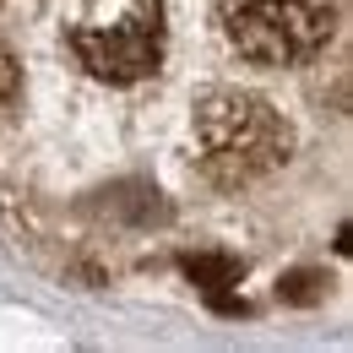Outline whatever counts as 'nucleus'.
Masks as SVG:
<instances>
[{
  "mask_svg": "<svg viewBox=\"0 0 353 353\" xmlns=\"http://www.w3.org/2000/svg\"><path fill=\"white\" fill-rule=\"evenodd\" d=\"M218 33L245 65H305L337 33V0H218Z\"/></svg>",
  "mask_w": 353,
  "mask_h": 353,
  "instance_id": "7ed1b4c3",
  "label": "nucleus"
},
{
  "mask_svg": "<svg viewBox=\"0 0 353 353\" xmlns=\"http://www.w3.org/2000/svg\"><path fill=\"white\" fill-rule=\"evenodd\" d=\"M163 49H169L163 0H92L82 22L71 28L77 65L109 88H136V82L158 77Z\"/></svg>",
  "mask_w": 353,
  "mask_h": 353,
  "instance_id": "f03ea898",
  "label": "nucleus"
},
{
  "mask_svg": "<svg viewBox=\"0 0 353 353\" xmlns=\"http://www.w3.org/2000/svg\"><path fill=\"white\" fill-rule=\"evenodd\" d=\"M17 98H22V65H17V60L0 49V120L17 109Z\"/></svg>",
  "mask_w": 353,
  "mask_h": 353,
  "instance_id": "20e7f679",
  "label": "nucleus"
},
{
  "mask_svg": "<svg viewBox=\"0 0 353 353\" xmlns=\"http://www.w3.org/2000/svg\"><path fill=\"white\" fill-rule=\"evenodd\" d=\"M196 152L218 185H250L288 163L294 125L266 103L261 92L218 88L196 103Z\"/></svg>",
  "mask_w": 353,
  "mask_h": 353,
  "instance_id": "f257e3e1",
  "label": "nucleus"
}]
</instances>
